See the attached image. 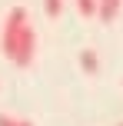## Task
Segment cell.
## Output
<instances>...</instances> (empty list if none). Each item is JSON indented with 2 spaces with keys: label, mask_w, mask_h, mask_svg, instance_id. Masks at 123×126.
Listing matches in <instances>:
<instances>
[{
  "label": "cell",
  "mask_w": 123,
  "mask_h": 126,
  "mask_svg": "<svg viewBox=\"0 0 123 126\" xmlns=\"http://www.w3.org/2000/svg\"><path fill=\"white\" fill-rule=\"evenodd\" d=\"M0 50H3L7 60H13L17 66H30L33 53H37V33L30 27V17H27L23 7H13L3 20V33H0Z\"/></svg>",
  "instance_id": "obj_1"
},
{
  "label": "cell",
  "mask_w": 123,
  "mask_h": 126,
  "mask_svg": "<svg viewBox=\"0 0 123 126\" xmlns=\"http://www.w3.org/2000/svg\"><path fill=\"white\" fill-rule=\"evenodd\" d=\"M120 7H123V0H100V13L97 17L103 20V23H110V20H117Z\"/></svg>",
  "instance_id": "obj_2"
},
{
  "label": "cell",
  "mask_w": 123,
  "mask_h": 126,
  "mask_svg": "<svg viewBox=\"0 0 123 126\" xmlns=\"http://www.w3.org/2000/svg\"><path fill=\"white\" fill-rule=\"evenodd\" d=\"M80 66H83V73H97V70H100V60H97V53H93V50H83V53H80Z\"/></svg>",
  "instance_id": "obj_3"
},
{
  "label": "cell",
  "mask_w": 123,
  "mask_h": 126,
  "mask_svg": "<svg viewBox=\"0 0 123 126\" xmlns=\"http://www.w3.org/2000/svg\"><path fill=\"white\" fill-rule=\"evenodd\" d=\"M77 10H80V17H97L100 13V0H77Z\"/></svg>",
  "instance_id": "obj_4"
},
{
  "label": "cell",
  "mask_w": 123,
  "mask_h": 126,
  "mask_svg": "<svg viewBox=\"0 0 123 126\" xmlns=\"http://www.w3.org/2000/svg\"><path fill=\"white\" fill-rule=\"evenodd\" d=\"M43 10H47V17H60L63 13V0H43Z\"/></svg>",
  "instance_id": "obj_5"
},
{
  "label": "cell",
  "mask_w": 123,
  "mask_h": 126,
  "mask_svg": "<svg viewBox=\"0 0 123 126\" xmlns=\"http://www.w3.org/2000/svg\"><path fill=\"white\" fill-rule=\"evenodd\" d=\"M0 126H33V123H30V120H17V116L0 113Z\"/></svg>",
  "instance_id": "obj_6"
},
{
  "label": "cell",
  "mask_w": 123,
  "mask_h": 126,
  "mask_svg": "<svg viewBox=\"0 0 123 126\" xmlns=\"http://www.w3.org/2000/svg\"><path fill=\"white\" fill-rule=\"evenodd\" d=\"M120 126H123V123H120Z\"/></svg>",
  "instance_id": "obj_7"
}]
</instances>
